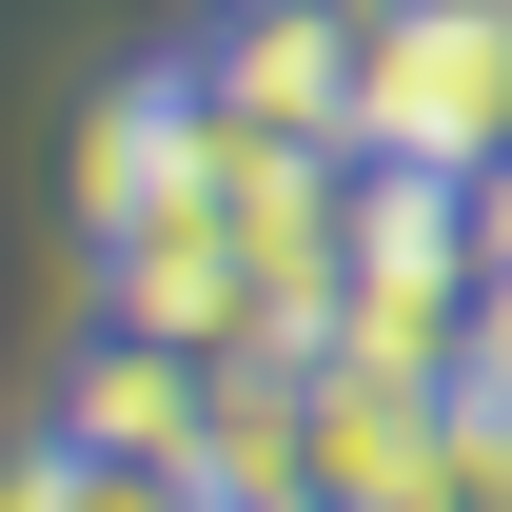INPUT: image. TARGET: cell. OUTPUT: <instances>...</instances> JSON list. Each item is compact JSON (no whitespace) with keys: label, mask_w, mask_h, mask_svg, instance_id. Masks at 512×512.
<instances>
[{"label":"cell","mask_w":512,"mask_h":512,"mask_svg":"<svg viewBox=\"0 0 512 512\" xmlns=\"http://www.w3.org/2000/svg\"><path fill=\"white\" fill-rule=\"evenodd\" d=\"M355 158L394 178H512V0H414L355 20Z\"/></svg>","instance_id":"cell-1"},{"label":"cell","mask_w":512,"mask_h":512,"mask_svg":"<svg viewBox=\"0 0 512 512\" xmlns=\"http://www.w3.org/2000/svg\"><path fill=\"white\" fill-rule=\"evenodd\" d=\"M0 512H237V493L178 473V453H119L79 414H40V434H0Z\"/></svg>","instance_id":"cell-2"},{"label":"cell","mask_w":512,"mask_h":512,"mask_svg":"<svg viewBox=\"0 0 512 512\" xmlns=\"http://www.w3.org/2000/svg\"><path fill=\"white\" fill-rule=\"evenodd\" d=\"M316 20H414V0H316Z\"/></svg>","instance_id":"cell-3"}]
</instances>
